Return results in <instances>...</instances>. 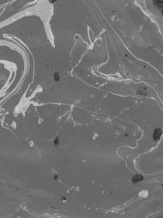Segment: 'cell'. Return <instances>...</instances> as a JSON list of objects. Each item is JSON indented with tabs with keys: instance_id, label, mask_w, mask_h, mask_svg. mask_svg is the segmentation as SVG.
Here are the masks:
<instances>
[{
	"instance_id": "1",
	"label": "cell",
	"mask_w": 163,
	"mask_h": 218,
	"mask_svg": "<svg viewBox=\"0 0 163 218\" xmlns=\"http://www.w3.org/2000/svg\"><path fill=\"white\" fill-rule=\"evenodd\" d=\"M161 134H162V132H161V128H156V129L155 130V132H154V135H153L154 140H155V141H159V140H160V138H161Z\"/></svg>"
},
{
	"instance_id": "2",
	"label": "cell",
	"mask_w": 163,
	"mask_h": 218,
	"mask_svg": "<svg viewBox=\"0 0 163 218\" xmlns=\"http://www.w3.org/2000/svg\"><path fill=\"white\" fill-rule=\"evenodd\" d=\"M143 179V177L142 176V175H135L132 178V182H133L134 184H136V183L142 181Z\"/></svg>"
},
{
	"instance_id": "3",
	"label": "cell",
	"mask_w": 163,
	"mask_h": 218,
	"mask_svg": "<svg viewBox=\"0 0 163 218\" xmlns=\"http://www.w3.org/2000/svg\"><path fill=\"white\" fill-rule=\"evenodd\" d=\"M54 78H55V79H56L57 81L59 80V74H58V73L55 74V75H54Z\"/></svg>"
}]
</instances>
